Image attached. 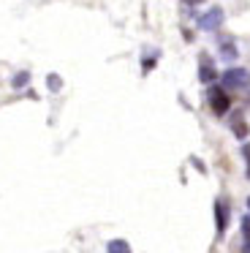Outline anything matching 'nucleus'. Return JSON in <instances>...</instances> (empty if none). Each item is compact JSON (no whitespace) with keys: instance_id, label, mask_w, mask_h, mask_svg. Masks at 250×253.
<instances>
[{"instance_id":"1","label":"nucleus","mask_w":250,"mask_h":253,"mask_svg":"<svg viewBox=\"0 0 250 253\" xmlns=\"http://www.w3.org/2000/svg\"><path fill=\"white\" fill-rule=\"evenodd\" d=\"M223 84L231 87V90L250 87V71H248V68H228V71L223 74Z\"/></svg>"},{"instance_id":"2","label":"nucleus","mask_w":250,"mask_h":253,"mask_svg":"<svg viewBox=\"0 0 250 253\" xmlns=\"http://www.w3.org/2000/svg\"><path fill=\"white\" fill-rule=\"evenodd\" d=\"M220 25H223V8H220V6H212L207 14H201V17H199V28L207 30V33L217 30Z\"/></svg>"},{"instance_id":"3","label":"nucleus","mask_w":250,"mask_h":253,"mask_svg":"<svg viewBox=\"0 0 250 253\" xmlns=\"http://www.w3.org/2000/svg\"><path fill=\"white\" fill-rule=\"evenodd\" d=\"M209 106H212L215 115H226L228 106H231V98L226 95L223 87H209Z\"/></svg>"},{"instance_id":"4","label":"nucleus","mask_w":250,"mask_h":253,"mask_svg":"<svg viewBox=\"0 0 250 253\" xmlns=\"http://www.w3.org/2000/svg\"><path fill=\"white\" fill-rule=\"evenodd\" d=\"M215 77H217V74H215V66H212V60H209L207 55H201L199 79H201V82H207V84H209V82H215Z\"/></svg>"},{"instance_id":"5","label":"nucleus","mask_w":250,"mask_h":253,"mask_svg":"<svg viewBox=\"0 0 250 253\" xmlns=\"http://www.w3.org/2000/svg\"><path fill=\"white\" fill-rule=\"evenodd\" d=\"M215 220H217V234H223L228 226V207L223 202H215Z\"/></svg>"},{"instance_id":"6","label":"nucleus","mask_w":250,"mask_h":253,"mask_svg":"<svg viewBox=\"0 0 250 253\" xmlns=\"http://www.w3.org/2000/svg\"><path fill=\"white\" fill-rule=\"evenodd\" d=\"M237 55H239V52H237V44H234L231 39H223V41H220V57H223V60L234 63V60H237Z\"/></svg>"},{"instance_id":"7","label":"nucleus","mask_w":250,"mask_h":253,"mask_svg":"<svg viewBox=\"0 0 250 253\" xmlns=\"http://www.w3.org/2000/svg\"><path fill=\"white\" fill-rule=\"evenodd\" d=\"M106 253H130V245L125 240H112L106 245Z\"/></svg>"},{"instance_id":"8","label":"nucleus","mask_w":250,"mask_h":253,"mask_svg":"<svg viewBox=\"0 0 250 253\" xmlns=\"http://www.w3.org/2000/svg\"><path fill=\"white\" fill-rule=\"evenodd\" d=\"M27 82H30V71H19V74H16V77H14V82H11V87L22 90V87H25Z\"/></svg>"},{"instance_id":"9","label":"nucleus","mask_w":250,"mask_h":253,"mask_svg":"<svg viewBox=\"0 0 250 253\" xmlns=\"http://www.w3.org/2000/svg\"><path fill=\"white\" fill-rule=\"evenodd\" d=\"M46 87L52 90V93H60V87H63V79H60L57 74H49V77H46Z\"/></svg>"},{"instance_id":"10","label":"nucleus","mask_w":250,"mask_h":253,"mask_svg":"<svg viewBox=\"0 0 250 253\" xmlns=\"http://www.w3.org/2000/svg\"><path fill=\"white\" fill-rule=\"evenodd\" d=\"M234 133H237L239 139H245L248 136V126H245V123H234Z\"/></svg>"},{"instance_id":"11","label":"nucleus","mask_w":250,"mask_h":253,"mask_svg":"<svg viewBox=\"0 0 250 253\" xmlns=\"http://www.w3.org/2000/svg\"><path fill=\"white\" fill-rule=\"evenodd\" d=\"M242 231H245V240H250V218L242 220Z\"/></svg>"},{"instance_id":"12","label":"nucleus","mask_w":250,"mask_h":253,"mask_svg":"<svg viewBox=\"0 0 250 253\" xmlns=\"http://www.w3.org/2000/svg\"><path fill=\"white\" fill-rule=\"evenodd\" d=\"M242 153H245V158H248V177H250V144L242 150Z\"/></svg>"},{"instance_id":"13","label":"nucleus","mask_w":250,"mask_h":253,"mask_svg":"<svg viewBox=\"0 0 250 253\" xmlns=\"http://www.w3.org/2000/svg\"><path fill=\"white\" fill-rule=\"evenodd\" d=\"M185 3H188V6H196V3H201V0H185Z\"/></svg>"},{"instance_id":"14","label":"nucleus","mask_w":250,"mask_h":253,"mask_svg":"<svg viewBox=\"0 0 250 253\" xmlns=\"http://www.w3.org/2000/svg\"><path fill=\"white\" fill-rule=\"evenodd\" d=\"M245 253H250V240H248V242H245Z\"/></svg>"},{"instance_id":"15","label":"nucleus","mask_w":250,"mask_h":253,"mask_svg":"<svg viewBox=\"0 0 250 253\" xmlns=\"http://www.w3.org/2000/svg\"><path fill=\"white\" fill-rule=\"evenodd\" d=\"M248 210H250V199H248Z\"/></svg>"}]
</instances>
